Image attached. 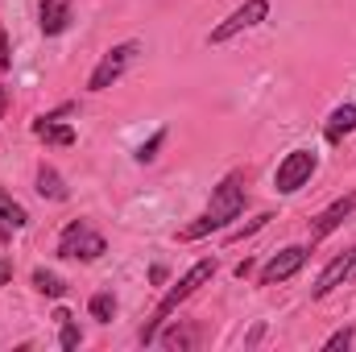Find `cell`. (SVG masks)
Segmentation results:
<instances>
[{
    "instance_id": "ffe728a7",
    "label": "cell",
    "mask_w": 356,
    "mask_h": 352,
    "mask_svg": "<svg viewBox=\"0 0 356 352\" xmlns=\"http://www.w3.org/2000/svg\"><path fill=\"white\" fill-rule=\"evenodd\" d=\"M269 220H273V216H269V211H261V216H253L249 224H241V228H228V241H245V237H253V232H261V228H266Z\"/></svg>"
},
{
    "instance_id": "e0dca14e",
    "label": "cell",
    "mask_w": 356,
    "mask_h": 352,
    "mask_svg": "<svg viewBox=\"0 0 356 352\" xmlns=\"http://www.w3.org/2000/svg\"><path fill=\"white\" fill-rule=\"evenodd\" d=\"M158 340H162V349H195V332L191 328H166V332H158Z\"/></svg>"
},
{
    "instance_id": "30bf717a",
    "label": "cell",
    "mask_w": 356,
    "mask_h": 352,
    "mask_svg": "<svg viewBox=\"0 0 356 352\" xmlns=\"http://www.w3.org/2000/svg\"><path fill=\"white\" fill-rule=\"evenodd\" d=\"M71 21H75V4H71V0H42V4H38V25H42L46 38L67 33Z\"/></svg>"
},
{
    "instance_id": "9a60e30c",
    "label": "cell",
    "mask_w": 356,
    "mask_h": 352,
    "mask_svg": "<svg viewBox=\"0 0 356 352\" xmlns=\"http://www.w3.org/2000/svg\"><path fill=\"white\" fill-rule=\"evenodd\" d=\"M0 220H4V224H13V228H25V224H29V211H25V207L4 191V186H0Z\"/></svg>"
},
{
    "instance_id": "5bb4252c",
    "label": "cell",
    "mask_w": 356,
    "mask_h": 352,
    "mask_svg": "<svg viewBox=\"0 0 356 352\" xmlns=\"http://www.w3.org/2000/svg\"><path fill=\"white\" fill-rule=\"evenodd\" d=\"M29 282H33V290L46 294V298H63V294H67V282H63L58 273H50V269H33Z\"/></svg>"
},
{
    "instance_id": "603a6c76",
    "label": "cell",
    "mask_w": 356,
    "mask_h": 352,
    "mask_svg": "<svg viewBox=\"0 0 356 352\" xmlns=\"http://www.w3.org/2000/svg\"><path fill=\"white\" fill-rule=\"evenodd\" d=\"M8 282H13V262H8V257H0V290H4Z\"/></svg>"
},
{
    "instance_id": "8992f818",
    "label": "cell",
    "mask_w": 356,
    "mask_h": 352,
    "mask_svg": "<svg viewBox=\"0 0 356 352\" xmlns=\"http://www.w3.org/2000/svg\"><path fill=\"white\" fill-rule=\"evenodd\" d=\"M266 17H269V0H245L241 8H232V13H228V17H224L211 33H207V42H211V46H224V42H232L236 33L257 29Z\"/></svg>"
},
{
    "instance_id": "9c48e42d",
    "label": "cell",
    "mask_w": 356,
    "mask_h": 352,
    "mask_svg": "<svg viewBox=\"0 0 356 352\" xmlns=\"http://www.w3.org/2000/svg\"><path fill=\"white\" fill-rule=\"evenodd\" d=\"M356 211V195H344V199H336V203H327L315 220H311V241H323V237H332L348 216Z\"/></svg>"
},
{
    "instance_id": "83f0119b",
    "label": "cell",
    "mask_w": 356,
    "mask_h": 352,
    "mask_svg": "<svg viewBox=\"0 0 356 352\" xmlns=\"http://www.w3.org/2000/svg\"><path fill=\"white\" fill-rule=\"evenodd\" d=\"M353 278H356V269H353Z\"/></svg>"
},
{
    "instance_id": "7c38bea8",
    "label": "cell",
    "mask_w": 356,
    "mask_h": 352,
    "mask_svg": "<svg viewBox=\"0 0 356 352\" xmlns=\"http://www.w3.org/2000/svg\"><path fill=\"white\" fill-rule=\"evenodd\" d=\"M348 133H356V104H340V108L327 116V125H323V137H327V145H340Z\"/></svg>"
},
{
    "instance_id": "52a82bcc",
    "label": "cell",
    "mask_w": 356,
    "mask_h": 352,
    "mask_svg": "<svg viewBox=\"0 0 356 352\" xmlns=\"http://www.w3.org/2000/svg\"><path fill=\"white\" fill-rule=\"evenodd\" d=\"M311 257V249L307 245H286L282 253H273L266 265H261V273H257V286H277V282H290L302 265Z\"/></svg>"
},
{
    "instance_id": "ac0fdd59",
    "label": "cell",
    "mask_w": 356,
    "mask_h": 352,
    "mask_svg": "<svg viewBox=\"0 0 356 352\" xmlns=\"http://www.w3.org/2000/svg\"><path fill=\"white\" fill-rule=\"evenodd\" d=\"M58 344H63V352H75L83 344V336H79V328H75V315L58 323Z\"/></svg>"
},
{
    "instance_id": "4316f807",
    "label": "cell",
    "mask_w": 356,
    "mask_h": 352,
    "mask_svg": "<svg viewBox=\"0 0 356 352\" xmlns=\"http://www.w3.org/2000/svg\"><path fill=\"white\" fill-rule=\"evenodd\" d=\"M4 104H8V95H4V88H0V116H4Z\"/></svg>"
},
{
    "instance_id": "d6986e66",
    "label": "cell",
    "mask_w": 356,
    "mask_h": 352,
    "mask_svg": "<svg viewBox=\"0 0 356 352\" xmlns=\"http://www.w3.org/2000/svg\"><path fill=\"white\" fill-rule=\"evenodd\" d=\"M162 145H166V129H158V133H154V137H149V141H141V145H137V154H133V158H137V162H154V158H158V150H162Z\"/></svg>"
},
{
    "instance_id": "6da1fadb",
    "label": "cell",
    "mask_w": 356,
    "mask_h": 352,
    "mask_svg": "<svg viewBox=\"0 0 356 352\" xmlns=\"http://www.w3.org/2000/svg\"><path fill=\"white\" fill-rule=\"evenodd\" d=\"M245 203H249L245 175H241V170L224 175L220 178V186H211V203H207V211H203L199 220H191V224L178 232V241H203V237H211V232H224L232 220H241Z\"/></svg>"
},
{
    "instance_id": "484cf974",
    "label": "cell",
    "mask_w": 356,
    "mask_h": 352,
    "mask_svg": "<svg viewBox=\"0 0 356 352\" xmlns=\"http://www.w3.org/2000/svg\"><path fill=\"white\" fill-rule=\"evenodd\" d=\"M8 241H13V224H4V220H0V249H4Z\"/></svg>"
},
{
    "instance_id": "8fae6325",
    "label": "cell",
    "mask_w": 356,
    "mask_h": 352,
    "mask_svg": "<svg viewBox=\"0 0 356 352\" xmlns=\"http://www.w3.org/2000/svg\"><path fill=\"white\" fill-rule=\"evenodd\" d=\"M33 137H42L46 145H63V150L79 141V133H75L71 125H63L58 116H38V120H33Z\"/></svg>"
},
{
    "instance_id": "7402d4cb",
    "label": "cell",
    "mask_w": 356,
    "mask_h": 352,
    "mask_svg": "<svg viewBox=\"0 0 356 352\" xmlns=\"http://www.w3.org/2000/svg\"><path fill=\"white\" fill-rule=\"evenodd\" d=\"M4 71H13V50H8V33L0 29V75Z\"/></svg>"
},
{
    "instance_id": "4fadbf2b",
    "label": "cell",
    "mask_w": 356,
    "mask_h": 352,
    "mask_svg": "<svg viewBox=\"0 0 356 352\" xmlns=\"http://www.w3.org/2000/svg\"><path fill=\"white\" fill-rule=\"evenodd\" d=\"M38 195H42V199H54V203H63V199L71 195L67 182H63V175H58L54 166H46V162L38 166Z\"/></svg>"
},
{
    "instance_id": "ba28073f",
    "label": "cell",
    "mask_w": 356,
    "mask_h": 352,
    "mask_svg": "<svg viewBox=\"0 0 356 352\" xmlns=\"http://www.w3.org/2000/svg\"><path fill=\"white\" fill-rule=\"evenodd\" d=\"M353 269H356V245L353 249H344V253H336L332 262L323 265V273H319L315 286H311V298H327L336 286H344V282L353 278Z\"/></svg>"
},
{
    "instance_id": "d4e9b609",
    "label": "cell",
    "mask_w": 356,
    "mask_h": 352,
    "mask_svg": "<svg viewBox=\"0 0 356 352\" xmlns=\"http://www.w3.org/2000/svg\"><path fill=\"white\" fill-rule=\"evenodd\" d=\"M166 278H170V269H166V265H154V269H149V282H154V286H162Z\"/></svg>"
},
{
    "instance_id": "2e32d148",
    "label": "cell",
    "mask_w": 356,
    "mask_h": 352,
    "mask_svg": "<svg viewBox=\"0 0 356 352\" xmlns=\"http://www.w3.org/2000/svg\"><path fill=\"white\" fill-rule=\"evenodd\" d=\"M88 311H91V319H95V323H112V315H116V294H112V290L91 294Z\"/></svg>"
},
{
    "instance_id": "277c9868",
    "label": "cell",
    "mask_w": 356,
    "mask_h": 352,
    "mask_svg": "<svg viewBox=\"0 0 356 352\" xmlns=\"http://www.w3.org/2000/svg\"><path fill=\"white\" fill-rule=\"evenodd\" d=\"M315 170H319V154L315 150H290L277 162V170H273V191L277 195H294V191H302L315 178Z\"/></svg>"
},
{
    "instance_id": "5b68a950",
    "label": "cell",
    "mask_w": 356,
    "mask_h": 352,
    "mask_svg": "<svg viewBox=\"0 0 356 352\" xmlns=\"http://www.w3.org/2000/svg\"><path fill=\"white\" fill-rule=\"evenodd\" d=\"M137 54H141V42H120V46H112V50L95 63V71L88 75V91H108L129 67H133Z\"/></svg>"
},
{
    "instance_id": "cb8c5ba5",
    "label": "cell",
    "mask_w": 356,
    "mask_h": 352,
    "mask_svg": "<svg viewBox=\"0 0 356 352\" xmlns=\"http://www.w3.org/2000/svg\"><path fill=\"white\" fill-rule=\"evenodd\" d=\"M253 269H257V262H253V257H245V262L236 265V269H232V273H236V278H241V282H245V278H249V273H253Z\"/></svg>"
},
{
    "instance_id": "7a4b0ae2",
    "label": "cell",
    "mask_w": 356,
    "mask_h": 352,
    "mask_svg": "<svg viewBox=\"0 0 356 352\" xmlns=\"http://www.w3.org/2000/svg\"><path fill=\"white\" fill-rule=\"evenodd\" d=\"M211 278H216V257H199V262L191 265V269H186V273L175 282V286L162 294V303L154 307V319L141 328V336H137V340H141V344H154V340H158V332L170 323V315H175L178 307H182V303H186V298L199 290V286H207Z\"/></svg>"
},
{
    "instance_id": "44dd1931",
    "label": "cell",
    "mask_w": 356,
    "mask_h": 352,
    "mask_svg": "<svg viewBox=\"0 0 356 352\" xmlns=\"http://www.w3.org/2000/svg\"><path fill=\"white\" fill-rule=\"evenodd\" d=\"M353 328H340V332H332V336H327V340H323V352H340V349H348V344H353Z\"/></svg>"
},
{
    "instance_id": "3957f363",
    "label": "cell",
    "mask_w": 356,
    "mask_h": 352,
    "mask_svg": "<svg viewBox=\"0 0 356 352\" xmlns=\"http://www.w3.org/2000/svg\"><path fill=\"white\" fill-rule=\"evenodd\" d=\"M63 262H99L108 253V241L91 228L88 220H71L58 237V249H54Z\"/></svg>"
}]
</instances>
